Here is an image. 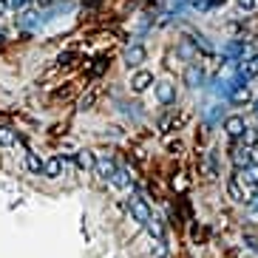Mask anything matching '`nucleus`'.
I'll return each instance as SVG.
<instances>
[{
	"label": "nucleus",
	"mask_w": 258,
	"mask_h": 258,
	"mask_svg": "<svg viewBox=\"0 0 258 258\" xmlns=\"http://www.w3.org/2000/svg\"><path fill=\"white\" fill-rule=\"evenodd\" d=\"M159 258H165V255H159Z\"/></svg>",
	"instance_id": "cd10ccee"
},
{
	"label": "nucleus",
	"mask_w": 258,
	"mask_h": 258,
	"mask_svg": "<svg viewBox=\"0 0 258 258\" xmlns=\"http://www.w3.org/2000/svg\"><path fill=\"white\" fill-rule=\"evenodd\" d=\"M15 142H17L15 128H9V125H0V145H15Z\"/></svg>",
	"instance_id": "2eb2a0df"
},
{
	"label": "nucleus",
	"mask_w": 258,
	"mask_h": 258,
	"mask_svg": "<svg viewBox=\"0 0 258 258\" xmlns=\"http://www.w3.org/2000/svg\"><path fill=\"white\" fill-rule=\"evenodd\" d=\"M202 80H205V71H202V66H199V62H190L187 69H184V85H190V88H199V85H202Z\"/></svg>",
	"instance_id": "39448f33"
},
{
	"label": "nucleus",
	"mask_w": 258,
	"mask_h": 258,
	"mask_svg": "<svg viewBox=\"0 0 258 258\" xmlns=\"http://www.w3.org/2000/svg\"><path fill=\"white\" fill-rule=\"evenodd\" d=\"M156 97H159L162 105L176 102V85L173 83H159V85H156Z\"/></svg>",
	"instance_id": "6e6552de"
},
{
	"label": "nucleus",
	"mask_w": 258,
	"mask_h": 258,
	"mask_svg": "<svg viewBox=\"0 0 258 258\" xmlns=\"http://www.w3.org/2000/svg\"><path fill=\"white\" fill-rule=\"evenodd\" d=\"M34 3H37V6H51L54 0H34Z\"/></svg>",
	"instance_id": "393cba45"
},
{
	"label": "nucleus",
	"mask_w": 258,
	"mask_h": 258,
	"mask_svg": "<svg viewBox=\"0 0 258 258\" xmlns=\"http://www.w3.org/2000/svg\"><path fill=\"white\" fill-rule=\"evenodd\" d=\"M238 179L255 187V184H258V162H250V165L244 167V170H238Z\"/></svg>",
	"instance_id": "9b49d317"
},
{
	"label": "nucleus",
	"mask_w": 258,
	"mask_h": 258,
	"mask_svg": "<svg viewBox=\"0 0 258 258\" xmlns=\"http://www.w3.org/2000/svg\"><path fill=\"white\" fill-rule=\"evenodd\" d=\"M125 62H128V69H139L145 62V48L139 46V43H134V46L125 51Z\"/></svg>",
	"instance_id": "423d86ee"
},
{
	"label": "nucleus",
	"mask_w": 258,
	"mask_h": 258,
	"mask_svg": "<svg viewBox=\"0 0 258 258\" xmlns=\"http://www.w3.org/2000/svg\"><path fill=\"white\" fill-rule=\"evenodd\" d=\"M179 51H182L184 57H190V54H193V43H182V48H179Z\"/></svg>",
	"instance_id": "412c9836"
},
{
	"label": "nucleus",
	"mask_w": 258,
	"mask_h": 258,
	"mask_svg": "<svg viewBox=\"0 0 258 258\" xmlns=\"http://www.w3.org/2000/svg\"><path fill=\"white\" fill-rule=\"evenodd\" d=\"M250 99H252V94H250L247 85H235V88H230V102H233V105H247Z\"/></svg>",
	"instance_id": "1a4fd4ad"
},
{
	"label": "nucleus",
	"mask_w": 258,
	"mask_h": 258,
	"mask_svg": "<svg viewBox=\"0 0 258 258\" xmlns=\"http://www.w3.org/2000/svg\"><path fill=\"white\" fill-rule=\"evenodd\" d=\"M255 193H258V184H255Z\"/></svg>",
	"instance_id": "bb28decb"
},
{
	"label": "nucleus",
	"mask_w": 258,
	"mask_h": 258,
	"mask_svg": "<svg viewBox=\"0 0 258 258\" xmlns=\"http://www.w3.org/2000/svg\"><path fill=\"white\" fill-rule=\"evenodd\" d=\"M255 3H258V0H255Z\"/></svg>",
	"instance_id": "c85d7f7f"
},
{
	"label": "nucleus",
	"mask_w": 258,
	"mask_h": 258,
	"mask_svg": "<svg viewBox=\"0 0 258 258\" xmlns=\"http://www.w3.org/2000/svg\"><path fill=\"white\" fill-rule=\"evenodd\" d=\"M43 173H46L48 179H57V176L62 173V159H60V156H51V159L43 165Z\"/></svg>",
	"instance_id": "f8f14e48"
},
{
	"label": "nucleus",
	"mask_w": 258,
	"mask_h": 258,
	"mask_svg": "<svg viewBox=\"0 0 258 258\" xmlns=\"http://www.w3.org/2000/svg\"><path fill=\"white\" fill-rule=\"evenodd\" d=\"M111 182H114L116 187H128V184H131V179H128V173H125V170H116Z\"/></svg>",
	"instance_id": "a211bd4d"
},
{
	"label": "nucleus",
	"mask_w": 258,
	"mask_h": 258,
	"mask_svg": "<svg viewBox=\"0 0 258 258\" xmlns=\"http://www.w3.org/2000/svg\"><path fill=\"white\" fill-rule=\"evenodd\" d=\"M151 85H153V74H151V71L139 69L137 74L131 77V88H134V91H137V94L148 91V88H151Z\"/></svg>",
	"instance_id": "7ed1b4c3"
},
{
	"label": "nucleus",
	"mask_w": 258,
	"mask_h": 258,
	"mask_svg": "<svg viewBox=\"0 0 258 258\" xmlns=\"http://www.w3.org/2000/svg\"><path fill=\"white\" fill-rule=\"evenodd\" d=\"M241 142L247 145V148H258V128H244Z\"/></svg>",
	"instance_id": "dca6fc26"
},
{
	"label": "nucleus",
	"mask_w": 258,
	"mask_h": 258,
	"mask_svg": "<svg viewBox=\"0 0 258 258\" xmlns=\"http://www.w3.org/2000/svg\"><path fill=\"white\" fill-rule=\"evenodd\" d=\"M6 3H9V9H15V12H23V9L29 6L31 0H6Z\"/></svg>",
	"instance_id": "aec40b11"
},
{
	"label": "nucleus",
	"mask_w": 258,
	"mask_h": 258,
	"mask_svg": "<svg viewBox=\"0 0 258 258\" xmlns=\"http://www.w3.org/2000/svg\"><path fill=\"white\" fill-rule=\"evenodd\" d=\"M6 12H9V3H6V0H0V17L6 15Z\"/></svg>",
	"instance_id": "b1692460"
},
{
	"label": "nucleus",
	"mask_w": 258,
	"mask_h": 258,
	"mask_svg": "<svg viewBox=\"0 0 258 258\" xmlns=\"http://www.w3.org/2000/svg\"><path fill=\"white\" fill-rule=\"evenodd\" d=\"M244 128H247V125H244V116H227V119H224V134H227L230 139H241V134H244Z\"/></svg>",
	"instance_id": "20e7f679"
},
{
	"label": "nucleus",
	"mask_w": 258,
	"mask_h": 258,
	"mask_svg": "<svg viewBox=\"0 0 258 258\" xmlns=\"http://www.w3.org/2000/svg\"><path fill=\"white\" fill-rule=\"evenodd\" d=\"M244 69L250 77H258V54H250V60L244 62Z\"/></svg>",
	"instance_id": "f3484780"
},
{
	"label": "nucleus",
	"mask_w": 258,
	"mask_h": 258,
	"mask_svg": "<svg viewBox=\"0 0 258 258\" xmlns=\"http://www.w3.org/2000/svg\"><path fill=\"white\" fill-rule=\"evenodd\" d=\"M94 170L99 173V179H105V182H111V179H114V173L119 170V167H116L111 159H97V167H94Z\"/></svg>",
	"instance_id": "9d476101"
},
{
	"label": "nucleus",
	"mask_w": 258,
	"mask_h": 258,
	"mask_svg": "<svg viewBox=\"0 0 258 258\" xmlns=\"http://www.w3.org/2000/svg\"><path fill=\"white\" fill-rule=\"evenodd\" d=\"M250 210H252V213H258V193L250 199Z\"/></svg>",
	"instance_id": "5701e85b"
},
{
	"label": "nucleus",
	"mask_w": 258,
	"mask_h": 258,
	"mask_svg": "<svg viewBox=\"0 0 258 258\" xmlns=\"http://www.w3.org/2000/svg\"><path fill=\"white\" fill-rule=\"evenodd\" d=\"M145 227H148V233H151V235H156V238H162V224H159L156 219H151L148 224H145Z\"/></svg>",
	"instance_id": "6ab92c4d"
},
{
	"label": "nucleus",
	"mask_w": 258,
	"mask_h": 258,
	"mask_svg": "<svg viewBox=\"0 0 258 258\" xmlns=\"http://www.w3.org/2000/svg\"><path fill=\"white\" fill-rule=\"evenodd\" d=\"M255 119H258V102H255Z\"/></svg>",
	"instance_id": "a878e982"
},
{
	"label": "nucleus",
	"mask_w": 258,
	"mask_h": 258,
	"mask_svg": "<svg viewBox=\"0 0 258 258\" xmlns=\"http://www.w3.org/2000/svg\"><path fill=\"white\" fill-rule=\"evenodd\" d=\"M43 165H46V162L40 159L37 153H26V167H29V173H43Z\"/></svg>",
	"instance_id": "4468645a"
},
{
	"label": "nucleus",
	"mask_w": 258,
	"mask_h": 258,
	"mask_svg": "<svg viewBox=\"0 0 258 258\" xmlns=\"http://www.w3.org/2000/svg\"><path fill=\"white\" fill-rule=\"evenodd\" d=\"M74 162H77L80 170H94V167H97V156H94L91 151H85V148L74 153Z\"/></svg>",
	"instance_id": "0eeeda50"
},
{
	"label": "nucleus",
	"mask_w": 258,
	"mask_h": 258,
	"mask_svg": "<svg viewBox=\"0 0 258 258\" xmlns=\"http://www.w3.org/2000/svg\"><path fill=\"white\" fill-rule=\"evenodd\" d=\"M230 162H233L235 170H244V167L252 162V148H247V145H241V148H233V153H230Z\"/></svg>",
	"instance_id": "f03ea898"
},
{
	"label": "nucleus",
	"mask_w": 258,
	"mask_h": 258,
	"mask_svg": "<svg viewBox=\"0 0 258 258\" xmlns=\"http://www.w3.org/2000/svg\"><path fill=\"white\" fill-rule=\"evenodd\" d=\"M227 193H230V199H233V202H247V199H244V193H241V184H238V176H233V179L227 182Z\"/></svg>",
	"instance_id": "ddd939ff"
},
{
	"label": "nucleus",
	"mask_w": 258,
	"mask_h": 258,
	"mask_svg": "<svg viewBox=\"0 0 258 258\" xmlns=\"http://www.w3.org/2000/svg\"><path fill=\"white\" fill-rule=\"evenodd\" d=\"M131 219L139 221V224H148L153 219V213H151V207H148L145 199H131Z\"/></svg>",
	"instance_id": "f257e3e1"
},
{
	"label": "nucleus",
	"mask_w": 258,
	"mask_h": 258,
	"mask_svg": "<svg viewBox=\"0 0 258 258\" xmlns=\"http://www.w3.org/2000/svg\"><path fill=\"white\" fill-rule=\"evenodd\" d=\"M238 6H241V9H252V6H255V0H238Z\"/></svg>",
	"instance_id": "4be33fe9"
}]
</instances>
